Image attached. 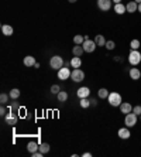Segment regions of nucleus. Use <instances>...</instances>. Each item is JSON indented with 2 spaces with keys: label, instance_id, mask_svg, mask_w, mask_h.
<instances>
[{
  "label": "nucleus",
  "instance_id": "obj_1",
  "mask_svg": "<svg viewBox=\"0 0 141 157\" xmlns=\"http://www.w3.org/2000/svg\"><path fill=\"white\" fill-rule=\"evenodd\" d=\"M107 101H109V103L112 106H114V108L120 106L123 103V99H121V95H120L119 92H110L107 96Z\"/></svg>",
  "mask_w": 141,
  "mask_h": 157
},
{
  "label": "nucleus",
  "instance_id": "obj_2",
  "mask_svg": "<svg viewBox=\"0 0 141 157\" xmlns=\"http://www.w3.org/2000/svg\"><path fill=\"white\" fill-rule=\"evenodd\" d=\"M50 67L52 70H61L62 67H64V58L59 57V55H54V57H51L50 59Z\"/></svg>",
  "mask_w": 141,
  "mask_h": 157
},
{
  "label": "nucleus",
  "instance_id": "obj_3",
  "mask_svg": "<svg viewBox=\"0 0 141 157\" xmlns=\"http://www.w3.org/2000/svg\"><path fill=\"white\" fill-rule=\"evenodd\" d=\"M128 62H130L133 67L138 65L141 62V54L138 50H131L130 54H128Z\"/></svg>",
  "mask_w": 141,
  "mask_h": 157
},
{
  "label": "nucleus",
  "instance_id": "obj_4",
  "mask_svg": "<svg viewBox=\"0 0 141 157\" xmlns=\"http://www.w3.org/2000/svg\"><path fill=\"white\" fill-rule=\"evenodd\" d=\"M71 79L73 82H82L85 79V72L80 68H73L72 72H71Z\"/></svg>",
  "mask_w": 141,
  "mask_h": 157
},
{
  "label": "nucleus",
  "instance_id": "obj_5",
  "mask_svg": "<svg viewBox=\"0 0 141 157\" xmlns=\"http://www.w3.org/2000/svg\"><path fill=\"white\" fill-rule=\"evenodd\" d=\"M135 123H137V115L134 112H130L124 116V124L127 128H133V126H135Z\"/></svg>",
  "mask_w": 141,
  "mask_h": 157
},
{
  "label": "nucleus",
  "instance_id": "obj_6",
  "mask_svg": "<svg viewBox=\"0 0 141 157\" xmlns=\"http://www.w3.org/2000/svg\"><path fill=\"white\" fill-rule=\"evenodd\" d=\"M4 121H6V123L10 124V126H14V124H17V121H18V116L16 112H13L11 109H9L7 115L4 116Z\"/></svg>",
  "mask_w": 141,
  "mask_h": 157
},
{
  "label": "nucleus",
  "instance_id": "obj_7",
  "mask_svg": "<svg viewBox=\"0 0 141 157\" xmlns=\"http://www.w3.org/2000/svg\"><path fill=\"white\" fill-rule=\"evenodd\" d=\"M82 47H83V50H85V52H93L95 50H96V43H95V40H91V38H86V40L83 41V44H82Z\"/></svg>",
  "mask_w": 141,
  "mask_h": 157
},
{
  "label": "nucleus",
  "instance_id": "obj_8",
  "mask_svg": "<svg viewBox=\"0 0 141 157\" xmlns=\"http://www.w3.org/2000/svg\"><path fill=\"white\" fill-rule=\"evenodd\" d=\"M98 7L102 11H109L113 7V2L112 0H98Z\"/></svg>",
  "mask_w": 141,
  "mask_h": 157
},
{
  "label": "nucleus",
  "instance_id": "obj_9",
  "mask_svg": "<svg viewBox=\"0 0 141 157\" xmlns=\"http://www.w3.org/2000/svg\"><path fill=\"white\" fill-rule=\"evenodd\" d=\"M71 72L72 71L69 70V68H66V67H62L61 70H58V79H61V81H66L68 78H71Z\"/></svg>",
  "mask_w": 141,
  "mask_h": 157
},
{
  "label": "nucleus",
  "instance_id": "obj_10",
  "mask_svg": "<svg viewBox=\"0 0 141 157\" xmlns=\"http://www.w3.org/2000/svg\"><path fill=\"white\" fill-rule=\"evenodd\" d=\"M89 95H91V89L87 86H82V88H79L78 89V92H76V96L79 99H82V98H89Z\"/></svg>",
  "mask_w": 141,
  "mask_h": 157
},
{
  "label": "nucleus",
  "instance_id": "obj_11",
  "mask_svg": "<svg viewBox=\"0 0 141 157\" xmlns=\"http://www.w3.org/2000/svg\"><path fill=\"white\" fill-rule=\"evenodd\" d=\"M117 135H119V137L120 139H123V140H127L128 137H130V128H120L119 129V132H117Z\"/></svg>",
  "mask_w": 141,
  "mask_h": 157
},
{
  "label": "nucleus",
  "instance_id": "obj_12",
  "mask_svg": "<svg viewBox=\"0 0 141 157\" xmlns=\"http://www.w3.org/2000/svg\"><path fill=\"white\" fill-rule=\"evenodd\" d=\"M128 75H130V78L133 81H138L141 78V71L138 68H130L128 70Z\"/></svg>",
  "mask_w": 141,
  "mask_h": 157
},
{
  "label": "nucleus",
  "instance_id": "obj_13",
  "mask_svg": "<svg viewBox=\"0 0 141 157\" xmlns=\"http://www.w3.org/2000/svg\"><path fill=\"white\" fill-rule=\"evenodd\" d=\"M119 108H120V112H121V113H124V115L133 112V106H131L128 102H123L121 105L119 106Z\"/></svg>",
  "mask_w": 141,
  "mask_h": 157
},
{
  "label": "nucleus",
  "instance_id": "obj_14",
  "mask_svg": "<svg viewBox=\"0 0 141 157\" xmlns=\"http://www.w3.org/2000/svg\"><path fill=\"white\" fill-rule=\"evenodd\" d=\"M24 65L28 67V68H34V65H35V58H34L33 55H27V57H24Z\"/></svg>",
  "mask_w": 141,
  "mask_h": 157
},
{
  "label": "nucleus",
  "instance_id": "obj_15",
  "mask_svg": "<svg viewBox=\"0 0 141 157\" xmlns=\"http://www.w3.org/2000/svg\"><path fill=\"white\" fill-rule=\"evenodd\" d=\"M113 10L116 11L117 14H124V13H127V9H126V4L123 3H117L113 6Z\"/></svg>",
  "mask_w": 141,
  "mask_h": 157
},
{
  "label": "nucleus",
  "instance_id": "obj_16",
  "mask_svg": "<svg viewBox=\"0 0 141 157\" xmlns=\"http://www.w3.org/2000/svg\"><path fill=\"white\" fill-rule=\"evenodd\" d=\"M126 9H127V13H134V11H138V4L134 0H131V2H128L126 4Z\"/></svg>",
  "mask_w": 141,
  "mask_h": 157
},
{
  "label": "nucleus",
  "instance_id": "obj_17",
  "mask_svg": "<svg viewBox=\"0 0 141 157\" xmlns=\"http://www.w3.org/2000/svg\"><path fill=\"white\" fill-rule=\"evenodd\" d=\"M2 33H3L6 37H10V36H13L14 30H13L11 26H9V24H3V26H2Z\"/></svg>",
  "mask_w": 141,
  "mask_h": 157
},
{
  "label": "nucleus",
  "instance_id": "obj_18",
  "mask_svg": "<svg viewBox=\"0 0 141 157\" xmlns=\"http://www.w3.org/2000/svg\"><path fill=\"white\" fill-rule=\"evenodd\" d=\"M83 52H85V50H83L82 45H76V44H75V47L72 48V54H73V57H82Z\"/></svg>",
  "mask_w": 141,
  "mask_h": 157
},
{
  "label": "nucleus",
  "instance_id": "obj_19",
  "mask_svg": "<svg viewBox=\"0 0 141 157\" xmlns=\"http://www.w3.org/2000/svg\"><path fill=\"white\" fill-rule=\"evenodd\" d=\"M95 43H96L98 47H105L106 45V38L102 36V34H98V36L95 37Z\"/></svg>",
  "mask_w": 141,
  "mask_h": 157
},
{
  "label": "nucleus",
  "instance_id": "obj_20",
  "mask_svg": "<svg viewBox=\"0 0 141 157\" xmlns=\"http://www.w3.org/2000/svg\"><path fill=\"white\" fill-rule=\"evenodd\" d=\"M27 150H28L30 153H35L37 150H40V144H37L35 142H30L27 144Z\"/></svg>",
  "mask_w": 141,
  "mask_h": 157
},
{
  "label": "nucleus",
  "instance_id": "obj_21",
  "mask_svg": "<svg viewBox=\"0 0 141 157\" xmlns=\"http://www.w3.org/2000/svg\"><path fill=\"white\" fill-rule=\"evenodd\" d=\"M80 65H82L80 57H73V58L71 59V67H72V68H80Z\"/></svg>",
  "mask_w": 141,
  "mask_h": 157
},
{
  "label": "nucleus",
  "instance_id": "obj_22",
  "mask_svg": "<svg viewBox=\"0 0 141 157\" xmlns=\"http://www.w3.org/2000/svg\"><path fill=\"white\" fill-rule=\"evenodd\" d=\"M109 94H110V92H109L106 88H100V89L98 91V96H99L100 99H107Z\"/></svg>",
  "mask_w": 141,
  "mask_h": 157
},
{
  "label": "nucleus",
  "instance_id": "obj_23",
  "mask_svg": "<svg viewBox=\"0 0 141 157\" xmlns=\"http://www.w3.org/2000/svg\"><path fill=\"white\" fill-rule=\"evenodd\" d=\"M9 95H10V99L16 101L17 98H20V89H17V88H13V89L9 92Z\"/></svg>",
  "mask_w": 141,
  "mask_h": 157
},
{
  "label": "nucleus",
  "instance_id": "obj_24",
  "mask_svg": "<svg viewBox=\"0 0 141 157\" xmlns=\"http://www.w3.org/2000/svg\"><path fill=\"white\" fill-rule=\"evenodd\" d=\"M57 98H58V102H66V101H68V92L61 91L58 95H57Z\"/></svg>",
  "mask_w": 141,
  "mask_h": 157
},
{
  "label": "nucleus",
  "instance_id": "obj_25",
  "mask_svg": "<svg viewBox=\"0 0 141 157\" xmlns=\"http://www.w3.org/2000/svg\"><path fill=\"white\" fill-rule=\"evenodd\" d=\"M83 41H85V36H80V34H76L75 37H73V43L76 44V45H82Z\"/></svg>",
  "mask_w": 141,
  "mask_h": 157
},
{
  "label": "nucleus",
  "instance_id": "obj_26",
  "mask_svg": "<svg viewBox=\"0 0 141 157\" xmlns=\"http://www.w3.org/2000/svg\"><path fill=\"white\" fill-rule=\"evenodd\" d=\"M140 47H141L140 40H137V38H134V40H131V41H130V48H131V50H138Z\"/></svg>",
  "mask_w": 141,
  "mask_h": 157
},
{
  "label": "nucleus",
  "instance_id": "obj_27",
  "mask_svg": "<svg viewBox=\"0 0 141 157\" xmlns=\"http://www.w3.org/2000/svg\"><path fill=\"white\" fill-rule=\"evenodd\" d=\"M79 103H80V106H82L83 109H86V108H89V106H91V101H89L87 98H82L79 101Z\"/></svg>",
  "mask_w": 141,
  "mask_h": 157
},
{
  "label": "nucleus",
  "instance_id": "obj_28",
  "mask_svg": "<svg viewBox=\"0 0 141 157\" xmlns=\"http://www.w3.org/2000/svg\"><path fill=\"white\" fill-rule=\"evenodd\" d=\"M50 144H48V143H41L40 144V151H43L44 154H47L48 151H50Z\"/></svg>",
  "mask_w": 141,
  "mask_h": 157
},
{
  "label": "nucleus",
  "instance_id": "obj_29",
  "mask_svg": "<svg viewBox=\"0 0 141 157\" xmlns=\"http://www.w3.org/2000/svg\"><path fill=\"white\" fill-rule=\"evenodd\" d=\"M9 98H10V95H7V94H2V95H0V103H2V105H6V103L9 102Z\"/></svg>",
  "mask_w": 141,
  "mask_h": 157
},
{
  "label": "nucleus",
  "instance_id": "obj_30",
  "mask_svg": "<svg viewBox=\"0 0 141 157\" xmlns=\"http://www.w3.org/2000/svg\"><path fill=\"white\" fill-rule=\"evenodd\" d=\"M105 47L107 48V50H110V51H112V50H114V48H116V43H114V41H112V40H109V41H106Z\"/></svg>",
  "mask_w": 141,
  "mask_h": 157
},
{
  "label": "nucleus",
  "instance_id": "obj_31",
  "mask_svg": "<svg viewBox=\"0 0 141 157\" xmlns=\"http://www.w3.org/2000/svg\"><path fill=\"white\" fill-rule=\"evenodd\" d=\"M51 92H52L54 95H58L59 92H61V88H59V85H57V84L52 85V86H51Z\"/></svg>",
  "mask_w": 141,
  "mask_h": 157
},
{
  "label": "nucleus",
  "instance_id": "obj_32",
  "mask_svg": "<svg viewBox=\"0 0 141 157\" xmlns=\"http://www.w3.org/2000/svg\"><path fill=\"white\" fill-rule=\"evenodd\" d=\"M133 112L137 115V116H140V115H141V106H140V105L134 106V108H133Z\"/></svg>",
  "mask_w": 141,
  "mask_h": 157
},
{
  "label": "nucleus",
  "instance_id": "obj_33",
  "mask_svg": "<svg viewBox=\"0 0 141 157\" xmlns=\"http://www.w3.org/2000/svg\"><path fill=\"white\" fill-rule=\"evenodd\" d=\"M9 109H11V110H16V109H20V105H18L17 102H13L10 106H9Z\"/></svg>",
  "mask_w": 141,
  "mask_h": 157
},
{
  "label": "nucleus",
  "instance_id": "obj_34",
  "mask_svg": "<svg viewBox=\"0 0 141 157\" xmlns=\"http://www.w3.org/2000/svg\"><path fill=\"white\" fill-rule=\"evenodd\" d=\"M0 115H2V116H6V115H7V109L4 108V105H2V108H0Z\"/></svg>",
  "mask_w": 141,
  "mask_h": 157
},
{
  "label": "nucleus",
  "instance_id": "obj_35",
  "mask_svg": "<svg viewBox=\"0 0 141 157\" xmlns=\"http://www.w3.org/2000/svg\"><path fill=\"white\" fill-rule=\"evenodd\" d=\"M91 105H92V106H96V105H98V101H96L95 98L91 99Z\"/></svg>",
  "mask_w": 141,
  "mask_h": 157
},
{
  "label": "nucleus",
  "instance_id": "obj_36",
  "mask_svg": "<svg viewBox=\"0 0 141 157\" xmlns=\"http://www.w3.org/2000/svg\"><path fill=\"white\" fill-rule=\"evenodd\" d=\"M34 68H35V70H38V68H40V62H35V65H34Z\"/></svg>",
  "mask_w": 141,
  "mask_h": 157
},
{
  "label": "nucleus",
  "instance_id": "obj_37",
  "mask_svg": "<svg viewBox=\"0 0 141 157\" xmlns=\"http://www.w3.org/2000/svg\"><path fill=\"white\" fill-rule=\"evenodd\" d=\"M112 2H113V3H114V4H117V3H121V0H112Z\"/></svg>",
  "mask_w": 141,
  "mask_h": 157
},
{
  "label": "nucleus",
  "instance_id": "obj_38",
  "mask_svg": "<svg viewBox=\"0 0 141 157\" xmlns=\"http://www.w3.org/2000/svg\"><path fill=\"white\" fill-rule=\"evenodd\" d=\"M83 156H85V157H91L92 154L91 153H83Z\"/></svg>",
  "mask_w": 141,
  "mask_h": 157
},
{
  "label": "nucleus",
  "instance_id": "obj_39",
  "mask_svg": "<svg viewBox=\"0 0 141 157\" xmlns=\"http://www.w3.org/2000/svg\"><path fill=\"white\" fill-rule=\"evenodd\" d=\"M69 3H76V2H78V0H68Z\"/></svg>",
  "mask_w": 141,
  "mask_h": 157
},
{
  "label": "nucleus",
  "instance_id": "obj_40",
  "mask_svg": "<svg viewBox=\"0 0 141 157\" xmlns=\"http://www.w3.org/2000/svg\"><path fill=\"white\" fill-rule=\"evenodd\" d=\"M138 11H140V13H141V3L138 4Z\"/></svg>",
  "mask_w": 141,
  "mask_h": 157
},
{
  "label": "nucleus",
  "instance_id": "obj_41",
  "mask_svg": "<svg viewBox=\"0 0 141 157\" xmlns=\"http://www.w3.org/2000/svg\"><path fill=\"white\" fill-rule=\"evenodd\" d=\"M134 2H135L137 4H140V3H141V0H134Z\"/></svg>",
  "mask_w": 141,
  "mask_h": 157
},
{
  "label": "nucleus",
  "instance_id": "obj_42",
  "mask_svg": "<svg viewBox=\"0 0 141 157\" xmlns=\"http://www.w3.org/2000/svg\"><path fill=\"white\" fill-rule=\"evenodd\" d=\"M140 121H141V115H140Z\"/></svg>",
  "mask_w": 141,
  "mask_h": 157
}]
</instances>
